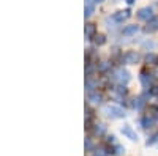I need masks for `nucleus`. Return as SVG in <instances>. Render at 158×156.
I'll list each match as a JSON object with an SVG mask.
<instances>
[{"label": "nucleus", "instance_id": "obj_9", "mask_svg": "<svg viewBox=\"0 0 158 156\" xmlns=\"http://www.w3.org/2000/svg\"><path fill=\"white\" fill-rule=\"evenodd\" d=\"M89 99H90L92 102H100V95H97V93H92V95L89 96Z\"/></svg>", "mask_w": 158, "mask_h": 156}, {"label": "nucleus", "instance_id": "obj_8", "mask_svg": "<svg viewBox=\"0 0 158 156\" xmlns=\"http://www.w3.org/2000/svg\"><path fill=\"white\" fill-rule=\"evenodd\" d=\"M122 133H123L125 136H128V137H130L131 140H136V139H138V136H136V134H135L133 131H131V128H128V126L122 129Z\"/></svg>", "mask_w": 158, "mask_h": 156}, {"label": "nucleus", "instance_id": "obj_4", "mask_svg": "<svg viewBox=\"0 0 158 156\" xmlns=\"http://www.w3.org/2000/svg\"><path fill=\"white\" fill-rule=\"evenodd\" d=\"M139 30V27L136 24H131V25H128V27H125L123 29V35H127V36H131V35H136V32Z\"/></svg>", "mask_w": 158, "mask_h": 156}, {"label": "nucleus", "instance_id": "obj_5", "mask_svg": "<svg viewBox=\"0 0 158 156\" xmlns=\"http://www.w3.org/2000/svg\"><path fill=\"white\" fill-rule=\"evenodd\" d=\"M125 62L127 63H131V65H133V63H136L138 60H139V55L136 54V52H128V54H125Z\"/></svg>", "mask_w": 158, "mask_h": 156}, {"label": "nucleus", "instance_id": "obj_2", "mask_svg": "<svg viewBox=\"0 0 158 156\" xmlns=\"http://www.w3.org/2000/svg\"><path fill=\"white\" fill-rule=\"evenodd\" d=\"M138 18H139V19H144V21H150V19L153 18L152 10H150V8H141V10L138 11Z\"/></svg>", "mask_w": 158, "mask_h": 156}, {"label": "nucleus", "instance_id": "obj_1", "mask_svg": "<svg viewBox=\"0 0 158 156\" xmlns=\"http://www.w3.org/2000/svg\"><path fill=\"white\" fill-rule=\"evenodd\" d=\"M104 114H106L108 117H111V118H118V117H123V109L118 107V106H108L106 109H104Z\"/></svg>", "mask_w": 158, "mask_h": 156}, {"label": "nucleus", "instance_id": "obj_7", "mask_svg": "<svg viewBox=\"0 0 158 156\" xmlns=\"http://www.w3.org/2000/svg\"><path fill=\"white\" fill-rule=\"evenodd\" d=\"M147 30H149V32H155V30H158V18H152V19L149 21Z\"/></svg>", "mask_w": 158, "mask_h": 156}, {"label": "nucleus", "instance_id": "obj_6", "mask_svg": "<svg viewBox=\"0 0 158 156\" xmlns=\"http://www.w3.org/2000/svg\"><path fill=\"white\" fill-rule=\"evenodd\" d=\"M128 16H130V14H128V11H117L115 14H114V21L122 22V21H125Z\"/></svg>", "mask_w": 158, "mask_h": 156}, {"label": "nucleus", "instance_id": "obj_13", "mask_svg": "<svg viewBox=\"0 0 158 156\" xmlns=\"http://www.w3.org/2000/svg\"><path fill=\"white\" fill-rule=\"evenodd\" d=\"M95 41H97V44H103V43H104V36H101V35L97 36V40H95Z\"/></svg>", "mask_w": 158, "mask_h": 156}, {"label": "nucleus", "instance_id": "obj_15", "mask_svg": "<svg viewBox=\"0 0 158 156\" xmlns=\"http://www.w3.org/2000/svg\"><path fill=\"white\" fill-rule=\"evenodd\" d=\"M94 2H97V3H100V2H103V0H94Z\"/></svg>", "mask_w": 158, "mask_h": 156}, {"label": "nucleus", "instance_id": "obj_10", "mask_svg": "<svg viewBox=\"0 0 158 156\" xmlns=\"http://www.w3.org/2000/svg\"><path fill=\"white\" fill-rule=\"evenodd\" d=\"M94 30H95V29H94V25H87L85 33H87V35H92V33H94Z\"/></svg>", "mask_w": 158, "mask_h": 156}, {"label": "nucleus", "instance_id": "obj_3", "mask_svg": "<svg viewBox=\"0 0 158 156\" xmlns=\"http://www.w3.org/2000/svg\"><path fill=\"white\" fill-rule=\"evenodd\" d=\"M115 79L120 82V84H127L130 81V73L127 70H120V71H117V76H115Z\"/></svg>", "mask_w": 158, "mask_h": 156}, {"label": "nucleus", "instance_id": "obj_11", "mask_svg": "<svg viewBox=\"0 0 158 156\" xmlns=\"http://www.w3.org/2000/svg\"><path fill=\"white\" fill-rule=\"evenodd\" d=\"M146 60L153 63V62H156V60H158V57H155V55H152V54H150V55H147V58H146Z\"/></svg>", "mask_w": 158, "mask_h": 156}, {"label": "nucleus", "instance_id": "obj_14", "mask_svg": "<svg viewBox=\"0 0 158 156\" xmlns=\"http://www.w3.org/2000/svg\"><path fill=\"white\" fill-rule=\"evenodd\" d=\"M103 131H104V129H103V126H101V125H100V128H97V129H95V133H97V134H101Z\"/></svg>", "mask_w": 158, "mask_h": 156}, {"label": "nucleus", "instance_id": "obj_12", "mask_svg": "<svg viewBox=\"0 0 158 156\" xmlns=\"http://www.w3.org/2000/svg\"><path fill=\"white\" fill-rule=\"evenodd\" d=\"M92 11H94V6H90V5H89V6L85 8V16H90V14H92Z\"/></svg>", "mask_w": 158, "mask_h": 156}]
</instances>
